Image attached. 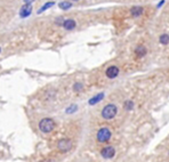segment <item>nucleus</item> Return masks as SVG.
<instances>
[{
  "instance_id": "obj_12",
  "label": "nucleus",
  "mask_w": 169,
  "mask_h": 162,
  "mask_svg": "<svg viewBox=\"0 0 169 162\" xmlns=\"http://www.w3.org/2000/svg\"><path fill=\"white\" fill-rule=\"evenodd\" d=\"M58 7L61 9H63V10H68V9H70L72 7V4L70 1H62V2L58 4Z\"/></svg>"
},
{
  "instance_id": "obj_6",
  "label": "nucleus",
  "mask_w": 169,
  "mask_h": 162,
  "mask_svg": "<svg viewBox=\"0 0 169 162\" xmlns=\"http://www.w3.org/2000/svg\"><path fill=\"white\" fill-rule=\"evenodd\" d=\"M105 74H106V77L109 78V79H114V78L118 77V74H119V69H118V66L116 65H111L109 66L106 71H105Z\"/></svg>"
},
{
  "instance_id": "obj_8",
  "label": "nucleus",
  "mask_w": 169,
  "mask_h": 162,
  "mask_svg": "<svg viewBox=\"0 0 169 162\" xmlns=\"http://www.w3.org/2000/svg\"><path fill=\"white\" fill-rule=\"evenodd\" d=\"M76 21L72 20V18H69V20H65L63 21V23H62V26L65 29V30H68V31H71L73 29L76 28Z\"/></svg>"
},
{
  "instance_id": "obj_15",
  "label": "nucleus",
  "mask_w": 169,
  "mask_h": 162,
  "mask_svg": "<svg viewBox=\"0 0 169 162\" xmlns=\"http://www.w3.org/2000/svg\"><path fill=\"white\" fill-rule=\"evenodd\" d=\"M124 106H125V109L127 110V111H130V110H133L134 107V103L133 101H126L125 103H124Z\"/></svg>"
},
{
  "instance_id": "obj_16",
  "label": "nucleus",
  "mask_w": 169,
  "mask_h": 162,
  "mask_svg": "<svg viewBox=\"0 0 169 162\" xmlns=\"http://www.w3.org/2000/svg\"><path fill=\"white\" fill-rule=\"evenodd\" d=\"M82 88H84V86L80 82H77V83L73 85V90L74 91H80V90H82Z\"/></svg>"
},
{
  "instance_id": "obj_19",
  "label": "nucleus",
  "mask_w": 169,
  "mask_h": 162,
  "mask_svg": "<svg viewBox=\"0 0 169 162\" xmlns=\"http://www.w3.org/2000/svg\"><path fill=\"white\" fill-rule=\"evenodd\" d=\"M163 4H165V0H162L161 2H159V4H158V8H160V7H161V6H162Z\"/></svg>"
},
{
  "instance_id": "obj_20",
  "label": "nucleus",
  "mask_w": 169,
  "mask_h": 162,
  "mask_svg": "<svg viewBox=\"0 0 169 162\" xmlns=\"http://www.w3.org/2000/svg\"><path fill=\"white\" fill-rule=\"evenodd\" d=\"M72 1H79V0H72Z\"/></svg>"
},
{
  "instance_id": "obj_7",
  "label": "nucleus",
  "mask_w": 169,
  "mask_h": 162,
  "mask_svg": "<svg viewBox=\"0 0 169 162\" xmlns=\"http://www.w3.org/2000/svg\"><path fill=\"white\" fill-rule=\"evenodd\" d=\"M31 13H32V6H31V4H24L22 6V8L20 9V16L22 18H25V17L30 16Z\"/></svg>"
},
{
  "instance_id": "obj_18",
  "label": "nucleus",
  "mask_w": 169,
  "mask_h": 162,
  "mask_svg": "<svg viewBox=\"0 0 169 162\" xmlns=\"http://www.w3.org/2000/svg\"><path fill=\"white\" fill-rule=\"evenodd\" d=\"M34 0H24V4H32Z\"/></svg>"
},
{
  "instance_id": "obj_21",
  "label": "nucleus",
  "mask_w": 169,
  "mask_h": 162,
  "mask_svg": "<svg viewBox=\"0 0 169 162\" xmlns=\"http://www.w3.org/2000/svg\"><path fill=\"white\" fill-rule=\"evenodd\" d=\"M0 52H1V48H0Z\"/></svg>"
},
{
  "instance_id": "obj_1",
  "label": "nucleus",
  "mask_w": 169,
  "mask_h": 162,
  "mask_svg": "<svg viewBox=\"0 0 169 162\" xmlns=\"http://www.w3.org/2000/svg\"><path fill=\"white\" fill-rule=\"evenodd\" d=\"M55 121L50 119V118H45L42 119L40 122H39V129L45 133V134H48V133H52L54 128H55Z\"/></svg>"
},
{
  "instance_id": "obj_9",
  "label": "nucleus",
  "mask_w": 169,
  "mask_h": 162,
  "mask_svg": "<svg viewBox=\"0 0 169 162\" xmlns=\"http://www.w3.org/2000/svg\"><path fill=\"white\" fill-rule=\"evenodd\" d=\"M146 53H147V49L143 45H140L135 49V54H136L137 57H144L145 55H146Z\"/></svg>"
},
{
  "instance_id": "obj_14",
  "label": "nucleus",
  "mask_w": 169,
  "mask_h": 162,
  "mask_svg": "<svg viewBox=\"0 0 169 162\" xmlns=\"http://www.w3.org/2000/svg\"><path fill=\"white\" fill-rule=\"evenodd\" d=\"M159 41H160L161 45H168L169 44V36L168 34H162V36H160V38H159Z\"/></svg>"
},
{
  "instance_id": "obj_10",
  "label": "nucleus",
  "mask_w": 169,
  "mask_h": 162,
  "mask_svg": "<svg viewBox=\"0 0 169 162\" xmlns=\"http://www.w3.org/2000/svg\"><path fill=\"white\" fill-rule=\"evenodd\" d=\"M103 98H104V94L103 93L97 94L96 96H94V97H92L90 99H89V105H95V104H97V103H100Z\"/></svg>"
},
{
  "instance_id": "obj_13",
  "label": "nucleus",
  "mask_w": 169,
  "mask_h": 162,
  "mask_svg": "<svg viewBox=\"0 0 169 162\" xmlns=\"http://www.w3.org/2000/svg\"><path fill=\"white\" fill-rule=\"evenodd\" d=\"M54 5H55V2H54V1H49V2H46V4H45L44 6H42V7H41L39 10H38V14H41V13H44L45 10H47L48 8L53 7Z\"/></svg>"
},
{
  "instance_id": "obj_11",
  "label": "nucleus",
  "mask_w": 169,
  "mask_h": 162,
  "mask_svg": "<svg viewBox=\"0 0 169 162\" xmlns=\"http://www.w3.org/2000/svg\"><path fill=\"white\" fill-rule=\"evenodd\" d=\"M143 12H144L143 7H140V6L133 7V8H132V10H130V13H132V16H133V17H140L142 14H143Z\"/></svg>"
},
{
  "instance_id": "obj_4",
  "label": "nucleus",
  "mask_w": 169,
  "mask_h": 162,
  "mask_svg": "<svg viewBox=\"0 0 169 162\" xmlns=\"http://www.w3.org/2000/svg\"><path fill=\"white\" fill-rule=\"evenodd\" d=\"M71 147H72V142H71L70 139H68V138L60 139L58 143H57V148H58V151L62 152V153H65V152L70 151Z\"/></svg>"
},
{
  "instance_id": "obj_5",
  "label": "nucleus",
  "mask_w": 169,
  "mask_h": 162,
  "mask_svg": "<svg viewBox=\"0 0 169 162\" xmlns=\"http://www.w3.org/2000/svg\"><path fill=\"white\" fill-rule=\"evenodd\" d=\"M101 154L104 159H111L114 156L116 150H114V147H112V146H106L104 148H102Z\"/></svg>"
},
{
  "instance_id": "obj_17",
  "label": "nucleus",
  "mask_w": 169,
  "mask_h": 162,
  "mask_svg": "<svg viewBox=\"0 0 169 162\" xmlns=\"http://www.w3.org/2000/svg\"><path fill=\"white\" fill-rule=\"evenodd\" d=\"M77 109H78V106L77 105H71V106H69L68 110H66V113H73V112H76Z\"/></svg>"
},
{
  "instance_id": "obj_2",
  "label": "nucleus",
  "mask_w": 169,
  "mask_h": 162,
  "mask_svg": "<svg viewBox=\"0 0 169 162\" xmlns=\"http://www.w3.org/2000/svg\"><path fill=\"white\" fill-rule=\"evenodd\" d=\"M118 109L114 104H108L104 109L102 110V117L104 118L105 120H111L117 115Z\"/></svg>"
},
{
  "instance_id": "obj_3",
  "label": "nucleus",
  "mask_w": 169,
  "mask_h": 162,
  "mask_svg": "<svg viewBox=\"0 0 169 162\" xmlns=\"http://www.w3.org/2000/svg\"><path fill=\"white\" fill-rule=\"evenodd\" d=\"M110 138H111V131H110L109 128H101V129L98 130V133H97V141L101 143H105L108 142Z\"/></svg>"
}]
</instances>
